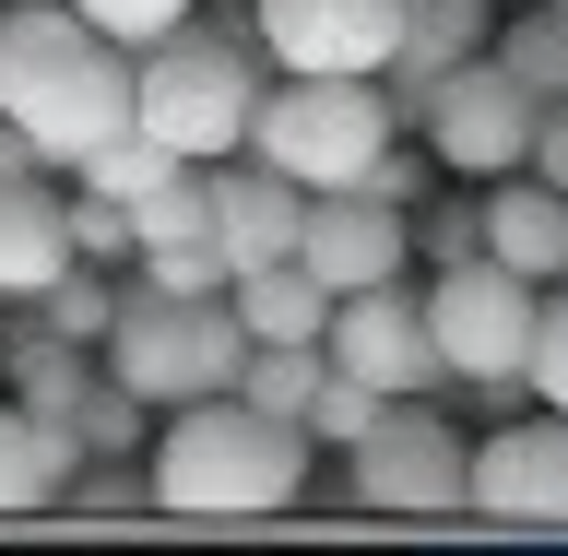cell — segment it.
I'll return each instance as SVG.
<instances>
[{
	"label": "cell",
	"mask_w": 568,
	"mask_h": 556,
	"mask_svg": "<svg viewBox=\"0 0 568 556\" xmlns=\"http://www.w3.org/2000/svg\"><path fill=\"white\" fill-rule=\"evenodd\" d=\"M178 166H190V154H166L154 131H119V142H95V154L71 166V190H95V202H142V190L178 178Z\"/></svg>",
	"instance_id": "cell-21"
},
{
	"label": "cell",
	"mask_w": 568,
	"mask_h": 556,
	"mask_svg": "<svg viewBox=\"0 0 568 556\" xmlns=\"http://www.w3.org/2000/svg\"><path fill=\"white\" fill-rule=\"evenodd\" d=\"M71 261H83V249H71V190L0 178V309H36Z\"/></svg>",
	"instance_id": "cell-14"
},
{
	"label": "cell",
	"mask_w": 568,
	"mask_h": 556,
	"mask_svg": "<svg viewBox=\"0 0 568 556\" xmlns=\"http://www.w3.org/2000/svg\"><path fill=\"white\" fill-rule=\"evenodd\" d=\"M532 178H545V190H568V95H545L532 107V154H521Z\"/></svg>",
	"instance_id": "cell-30"
},
{
	"label": "cell",
	"mask_w": 568,
	"mask_h": 556,
	"mask_svg": "<svg viewBox=\"0 0 568 556\" xmlns=\"http://www.w3.org/2000/svg\"><path fill=\"white\" fill-rule=\"evenodd\" d=\"M273 60H261V36H225V24H190L131 48V131H154L166 154L213 166V154H237L248 142V107H261Z\"/></svg>",
	"instance_id": "cell-3"
},
{
	"label": "cell",
	"mask_w": 568,
	"mask_h": 556,
	"mask_svg": "<svg viewBox=\"0 0 568 556\" xmlns=\"http://www.w3.org/2000/svg\"><path fill=\"white\" fill-rule=\"evenodd\" d=\"M521 391L545 415H568V273L532 296V355H521Z\"/></svg>",
	"instance_id": "cell-23"
},
{
	"label": "cell",
	"mask_w": 568,
	"mask_h": 556,
	"mask_svg": "<svg viewBox=\"0 0 568 556\" xmlns=\"http://www.w3.org/2000/svg\"><path fill=\"white\" fill-rule=\"evenodd\" d=\"M415 249H426V261H474V249H486V202H438V213H415Z\"/></svg>",
	"instance_id": "cell-29"
},
{
	"label": "cell",
	"mask_w": 568,
	"mask_h": 556,
	"mask_svg": "<svg viewBox=\"0 0 568 556\" xmlns=\"http://www.w3.org/2000/svg\"><path fill=\"white\" fill-rule=\"evenodd\" d=\"M390 83L379 71H273L261 107H248V166L296 178V190H355V178L390 154Z\"/></svg>",
	"instance_id": "cell-4"
},
{
	"label": "cell",
	"mask_w": 568,
	"mask_h": 556,
	"mask_svg": "<svg viewBox=\"0 0 568 556\" xmlns=\"http://www.w3.org/2000/svg\"><path fill=\"white\" fill-rule=\"evenodd\" d=\"M237 309L225 296H154V284H119V320H106L95 367L119 391H142V415H166V403H202V391H237Z\"/></svg>",
	"instance_id": "cell-5"
},
{
	"label": "cell",
	"mask_w": 568,
	"mask_h": 556,
	"mask_svg": "<svg viewBox=\"0 0 568 556\" xmlns=\"http://www.w3.org/2000/svg\"><path fill=\"white\" fill-rule=\"evenodd\" d=\"M0 380H12V403H36V415H71V403H83V380H95V344H71V332H48V320H36L24 344L0 355Z\"/></svg>",
	"instance_id": "cell-20"
},
{
	"label": "cell",
	"mask_w": 568,
	"mask_h": 556,
	"mask_svg": "<svg viewBox=\"0 0 568 556\" xmlns=\"http://www.w3.org/2000/svg\"><path fill=\"white\" fill-rule=\"evenodd\" d=\"M486 261H509L521 284H557L568 273V190H545L532 166L486 178Z\"/></svg>",
	"instance_id": "cell-15"
},
{
	"label": "cell",
	"mask_w": 568,
	"mask_h": 556,
	"mask_svg": "<svg viewBox=\"0 0 568 556\" xmlns=\"http://www.w3.org/2000/svg\"><path fill=\"white\" fill-rule=\"evenodd\" d=\"M367 415H379V391L332 367V380H320V403H308V451H355V438H367Z\"/></svg>",
	"instance_id": "cell-26"
},
{
	"label": "cell",
	"mask_w": 568,
	"mask_h": 556,
	"mask_svg": "<svg viewBox=\"0 0 568 556\" xmlns=\"http://www.w3.org/2000/svg\"><path fill=\"white\" fill-rule=\"evenodd\" d=\"M486 12H521V0H486Z\"/></svg>",
	"instance_id": "cell-32"
},
{
	"label": "cell",
	"mask_w": 568,
	"mask_h": 556,
	"mask_svg": "<svg viewBox=\"0 0 568 556\" xmlns=\"http://www.w3.org/2000/svg\"><path fill=\"white\" fill-rule=\"evenodd\" d=\"M296 225H308V190L248 154H213V249H225V284L261 273V261H296Z\"/></svg>",
	"instance_id": "cell-13"
},
{
	"label": "cell",
	"mask_w": 568,
	"mask_h": 556,
	"mask_svg": "<svg viewBox=\"0 0 568 556\" xmlns=\"http://www.w3.org/2000/svg\"><path fill=\"white\" fill-rule=\"evenodd\" d=\"M296 261H308L332 296H355V284H390L403 261H415V213H403V202H379V190H308Z\"/></svg>",
	"instance_id": "cell-12"
},
{
	"label": "cell",
	"mask_w": 568,
	"mask_h": 556,
	"mask_svg": "<svg viewBox=\"0 0 568 556\" xmlns=\"http://www.w3.org/2000/svg\"><path fill=\"white\" fill-rule=\"evenodd\" d=\"M71 249L119 273V261H131V213H119V202H95V190H71Z\"/></svg>",
	"instance_id": "cell-28"
},
{
	"label": "cell",
	"mask_w": 568,
	"mask_h": 556,
	"mask_svg": "<svg viewBox=\"0 0 568 556\" xmlns=\"http://www.w3.org/2000/svg\"><path fill=\"white\" fill-rule=\"evenodd\" d=\"M36 309H48V332H71V344H106V320H119V284H106V261H71V273L36 296Z\"/></svg>",
	"instance_id": "cell-24"
},
{
	"label": "cell",
	"mask_w": 568,
	"mask_h": 556,
	"mask_svg": "<svg viewBox=\"0 0 568 556\" xmlns=\"http://www.w3.org/2000/svg\"><path fill=\"white\" fill-rule=\"evenodd\" d=\"M486 24H497L486 0H403V48H390V71H379L390 107H415L450 60H474V36H486Z\"/></svg>",
	"instance_id": "cell-17"
},
{
	"label": "cell",
	"mask_w": 568,
	"mask_h": 556,
	"mask_svg": "<svg viewBox=\"0 0 568 556\" xmlns=\"http://www.w3.org/2000/svg\"><path fill=\"white\" fill-rule=\"evenodd\" d=\"M426 296V344H438V367H450V391H521V355H532V296L545 284H521L509 261H438V284H415Z\"/></svg>",
	"instance_id": "cell-7"
},
{
	"label": "cell",
	"mask_w": 568,
	"mask_h": 556,
	"mask_svg": "<svg viewBox=\"0 0 568 556\" xmlns=\"http://www.w3.org/2000/svg\"><path fill=\"white\" fill-rule=\"evenodd\" d=\"M462 522L568 533V415H509L497 438H474V486H462Z\"/></svg>",
	"instance_id": "cell-10"
},
{
	"label": "cell",
	"mask_w": 568,
	"mask_h": 556,
	"mask_svg": "<svg viewBox=\"0 0 568 556\" xmlns=\"http://www.w3.org/2000/svg\"><path fill=\"white\" fill-rule=\"evenodd\" d=\"M71 462H83L71 415L0 403V522H48V509H60V486H71Z\"/></svg>",
	"instance_id": "cell-16"
},
{
	"label": "cell",
	"mask_w": 568,
	"mask_h": 556,
	"mask_svg": "<svg viewBox=\"0 0 568 556\" xmlns=\"http://www.w3.org/2000/svg\"><path fill=\"white\" fill-rule=\"evenodd\" d=\"M71 438H83V462H131V451H142V391H119V380L95 367L83 403H71Z\"/></svg>",
	"instance_id": "cell-22"
},
{
	"label": "cell",
	"mask_w": 568,
	"mask_h": 556,
	"mask_svg": "<svg viewBox=\"0 0 568 556\" xmlns=\"http://www.w3.org/2000/svg\"><path fill=\"white\" fill-rule=\"evenodd\" d=\"M415 131H426V154H438V178L486 190V178H509V166L532 154V95L474 48V60H450V71L415 95Z\"/></svg>",
	"instance_id": "cell-8"
},
{
	"label": "cell",
	"mask_w": 568,
	"mask_h": 556,
	"mask_svg": "<svg viewBox=\"0 0 568 556\" xmlns=\"http://www.w3.org/2000/svg\"><path fill=\"white\" fill-rule=\"evenodd\" d=\"M71 12H83V24H106L119 48H154V36H178L202 0H71Z\"/></svg>",
	"instance_id": "cell-27"
},
{
	"label": "cell",
	"mask_w": 568,
	"mask_h": 556,
	"mask_svg": "<svg viewBox=\"0 0 568 556\" xmlns=\"http://www.w3.org/2000/svg\"><path fill=\"white\" fill-rule=\"evenodd\" d=\"M0 119L71 178L95 142L131 131V48L71 0H0Z\"/></svg>",
	"instance_id": "cell-2"
},
{
	"label": "cell",
	"mask_w": 568,
	"mask_h": 556,
	"mask_svg": "<svg viewBox=\"0 0 568 556\" xmlns=\"http://www.w3.org/2000/svg\"><path fill=\"white\" fill-rule=\"evenodd\" d=\"M0 178H60V166H48V154H36V142L12 131V119H0Z\"/></svg>",
	"instance_id": "cell-31"
},
{
	"label": "cell",
	"mask_w": 568,
	"mask_h": 556,
	"mask_svg": "<svg viewBox=\"0 0 568 556\" xmlns=\"http://www.w3.org/2000/svg\"><path fill=\"white\" fill-rule=\"evenodd\" d=\"M308 486V426L261 415L237 391H202V403H166L154 451H142V497L154 522H190V533H261L296 509Z\"/></svg>",
	"instance_id": "cell-1"
},
{
	"label": "cell",
	"mask_w": 568,
	"mask_h": 556,
	"mask_svg": "<svg viewBox=\"0 0 568 556\" xmlns=\"http://www.w3.org/2000/svg\"><path fill=\"white\" fill-rule=\"evenodd\" d=\"M248 36L273 71H390L403 0H248Z\"/></svg>",
	"instance_id": "cell-11"
},
{
	"label": "cell",
	"mask_w": 568,
	"mask_h": 556,
	"mask_svg": "<svg viewBox=\"0 0 568 556\" xmlns=\"http://www.w3.org/2000/svg\"><path fill=\"white\" fill-rule=\"evenodd\" d=\"M320 355L344 367V380H367L379 403H403V391H450V367H438V344H426V296L403 273L390 284H355V296H332V320H320Z\"/></svg>",
	"instance_id": "cell-9"
},
{
	"label": "cell",
	"mask_w": 568,
	"mask_h": 556,
	"mask_svg": "<svg viewBox=\"0 0 568 556\" xmlns=\"http://www.w3.org/2000/svg\"><path fill=\"white\" fill-rule=\"evenodd\" d=\"M557 12H568V0H557Z\"/></svg>",
	"instance_id": "cell-33"
},
{
	"label": "cell",
	"mask_w": 568,
	"mask_h": 556,
	"mask_svg": "<svg viewBox=\"0 0 568 556\" xmlns=\"http://www.w3.org/2000/svg\"><path fill=\"white\" fill-rule=\"evenodd\" d=\"M119 273L154 284V296H225V249H213V237H178V249H131Z\"/></svg>",
	"instance_id": "cell-25"
},
{
	"label": "cell",
	"mask_w": 568,
	"mask_h": 556,
	"mask_svg": "<svg viewBox=\"0 0 568 556\" xmlns=\"http://www.w3.org/2000/svg\"><path fill=\"white\" fill-rule=\"evenodd\" d=\"M344 486H355V509H379V522H462L474 438L438 415V391H403V403H379L367 438L344 451Z\"/></svg>",
	"instance_id": "cell-6"
},
{
	"label": "cell",
	"mask_w": 568,
	"mask_h": 556,
	"mask_svg": "<svg viewBox=\"0 0 568 556\" xmlns=\"http://www.w3.org/2000/svg\"><path fill=\"white\" fill-rule=\"evenodd\" d=\"M225 309H237L248 344H320V320H332V284L308 261H261V273L225 284Z\"/></svg>",
	"instance_id": "cell-18"
},
{
	"label": "cell",
	"mask_w": 568,
	"mask_h": 556,
	"mask_svg": "<svg viewBox=\"0 0 568 556\" xmlns=\"http://www.w3.org/2000/svg\"><path fill=\"white\" fill-rule=\"evenodd\" d=\"M486 60L509 71L532 107H545V95H568V12H557V0H521L509 24H486Z\"/></svg>",
	"instance_id": "cell-19"
}]
</instances>
